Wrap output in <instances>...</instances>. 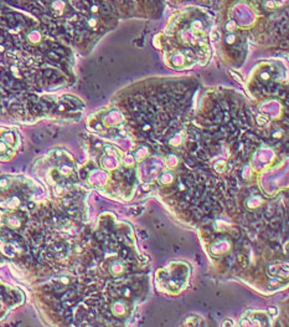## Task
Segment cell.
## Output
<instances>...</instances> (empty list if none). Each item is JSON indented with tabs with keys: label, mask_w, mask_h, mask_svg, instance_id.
<instances>
[{
	"label": "cell",
	"mask_w": 289,
	"mask_h": 327,
	"mask_svg": "<svg viewBox=\"0 0 289 327\" xmlns=\"http://www.w3.org/2000/svg\"><path fill=\"white\" fill-rule=\"evenodd\" d=\"M19 146V137L15 131L0 128V161H10Z\"/></svg>",
	"instance_id": "6da1fadb"
}]
</instances>
